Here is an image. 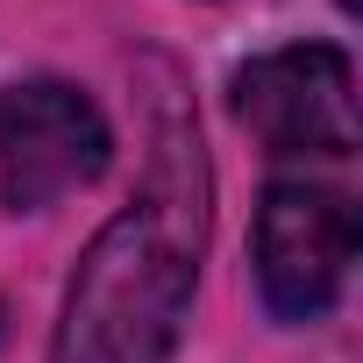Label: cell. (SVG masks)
Returning <instances> with one entry per match:
<instances>
[{
  "mask_svg": "<svg viewBox=\"0 0 363 363\" xmlns=\"http://www.w3.org/2000/svg\"><path fill=\"white\" fill-rule=\"evenodd\" d=\"M107 121L65 79H22L0 93V207L43 214L65 193L93 186L107 171Z\"/></svg>",
  "mask_w": 363,
  "mask_h": 363,
  "instance_id": "7a4b0ae2",
  "label": "cell"
},
{
  "mask_svg": "<svg viewBox=\"0 0 363 363\" xmlns=\"http://www.w3.org/2000/svg\"><path fill=\"white\" fill-rule=\"evenodd\" d=\"M235 121L271 157H349L356 121V65L335 43L264 50L235 72Z\"/></svg>",
  "mask_w": 363,
  "mask_h": 363,
  "instance_id": "3957f363",
  "label": "cell"
},
{
  "mask_svg": "<svg viewBox=\"0 0 363 363\" xmlns=\"http://www.w3.org/2000/svg\"><path fill=\"white\" fill-rule=\"evenodd\" d=\"M257 292L278 320H320L356 257V214L328 186H271L250 228Z\"/></svg>",
  "mask_w": 363,
  "mask_h": 363,
  "instance_id": "277c9868",
  "label": "cell"
},
{
  "mask_svg": "<svg viewBox=\"0 0 363 363\" xmlns=\"http://www.w3.org/2000/svg\"><path fill=\"white\" fill-rule=\"evenodd\" d=\"M207 250V157L200 128L171 121L150 150V186L86 242L50 363H171L193 313Z\"/></svg>",
  "mask_w": 363,
  "mask_h": 363,
  "instance_id": "6da1fadb",
  "label": "cell"
}]
</instances>
